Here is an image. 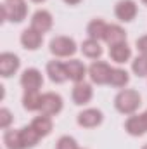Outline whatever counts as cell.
<instances>
[{
    "label": "cell",
    "mask_w": 147,
    "mask_h": 149,
    "mask_svg": "<svg viewBox=\"0 0 147 149\" xmlns=\"http://www.w3.org/2000/svg\"><path fill=\"white\" fill-rule=\"evenodd\" d=\"M142 106V95L135 88H121L114 97V109L121 114H135Z\"/></svg>",
    "instance_id": "6da1fadb"
},
{
    "label": "cell",
    "mask_w": 147,
    "mask_h": 149,
    "mask_svg": "<svg viewBox=\"0 0 147 149\" xmlns=\"http://www.w3.org/2000/svg\"><path fill=\"white\" fill-rule=\"evenodd\" d=\"M49 50L57 59H69L78 52V43L73 37L57 35L49 42Z\"/></svg>",
    "instance_id": "7a4b0ae2"
},
{
    "label": "cell",
    "mask_w": 147,
    "mask_h": 149,
    "mask_svg": "<svg viewBox=\"0 0 147 149\" xmlns=\"http://www.w3.org/2000/svg\"><path fill=\"white\" fill-rule=\"evenodd\" d=\"M28 16V3L24 0H14V2H3L2 3V19L19 24Z\"/></svg>",
    "instance_id": "3957f363"
},
{
    "label": "cell",
    "mask_w": 147,
    "mask_h": 149,
    "mask_svg": "<svg viewBox=\"0 0 147 149\" xmlns=\"http://www.w3.org/2000/svg\"><path fill=\"white\" fill-rule=\"evenodd\" d=\"M111 71L112 66L106 61H92V64L88 66V78L90 83L94 85H109V78H111Z\"/></svg>",
    "instance_id": "277c9868"
},
{
    "label": "cell",
    "mask_w": 147,
    "mask_h": 149,
    "mask_svg": "<svg viewBox=\"0 0 147 149\" xmlns=\"http://www.w3.org/2000/svg\"><path fill=\"white\" fill-rule=\"evenodd\" d=\"M64 109V99L57 92H45L42 94V108L40 113L47 116H57Z\"/></svg>",
    "instance_id": "5b68a950"
},
{
    "label": "cell",
    "mask_w": 147,
    "mask_h": 149,
    "mask_svg": "<svg viewBox=\"0 0 147 149\" xmlns=\"http://www.w3.org/2000/svg\"><path fill=\"white\" fill-rule=\"evenodd\" d=\"M104 121V113L99 108H85L76 114V123L81 128H97Z\"/></svg>",
    "instance_id": "8992f818"
},
{
    "label": "cell",
    "mask_w": 147,
    "mask_h": 149,
    "mask_svg": "<svg viewBox=\"0 0 147 149\" xmlns=\"http://www.w3.org/2000/svg\"><path fill=\"white\" fill-rule=\"evenodd\" d=\"M139 14V5L135 0H118L114 5V16L119 23H132Z\"/></svg>",
    "instance_id": "52a82bcc"
},
{
    "label": "cell",
    "mask_w": 147,
    "mask_h": 149,
    "mask_svg": "<svg viewBox=\"0 0 147 149\" xmlns=\"http://www.w3.org/2000/svg\"><path fill=\"white\" fill-rule=\"evenodd\" d=\"M30 26L33 30H37L38 33H42V35L49 33L52 30V26H54V16H52V12L47 10V9H38V10H35L31 14Z\"/></svg>",
    "instance_id": "ba28073f"
},
{
    "label": "cell",
    "mask_w": 147,
    "mask_h": 149,
    "mask_svg": "<svg viewBox=\"0 0 147 149\" xmlns=\"http://www.w3.org/2000/svg\"><path fill=\"white\" fill-rule=\"evenodd\" d=\"M71 99L76 106H87L94 99V83H88V81L74 83L71 90Z\"/></svg>",
    "instance_id": "9c48e42d"
},
{
    "label": "cell",
    "mask_w": 147,
    "mask_h": 149,
    "mask_svg": "<svg viewBox=\"0 0 147 149\" xmlns=\"http://www.w3.org/2000/svg\"><path fill=\"white\" fill-rule=\"evenodd\" d=\"M21 68V59L14 52H2L0 54V76L2 78H10L16 74Z\"/></svg>",
    "instance_id": "30bf717a"
},
{
    "label": "cell",
    "mask_w": 147,
    "mask_h": 149,
    "mask_svg": "<svg viewBox=\"0 0 147 149\" xmlns=\"http://www.w3.org/2000/svg\"><path fill=\"white\" fill-rule=\"evenodd\" d=\"M19 83L24 90H40L43 87V74L37 68H26L19 76Z\"/></svg>",
    "instance_id": "8fae6325"
},
{
    "label": "cell",
    "mask_w": 147,
    "mask_h": 149,
    "mask_svg": "<svg viewBox=\"0 0 147 149\" xmlns=\"http://www.w3.org/2000/svg\"><path fill=\"white\" fill-rule=\"evenodd\" d=\"M45 73L49 76V80L55 85H61L64 81H68V73H66V64L62 61H57V59H52L47 63L45 66Z\"/></svg>",
    "instance_id": "7c38bea8"
},
{
    "label": "cell",
    "mask_w": 147,
    "mask_h": 149,
    "mask_svg": "<svg viewBox=\"0 0 147 149\" xmlns=\"http://www.w3.org/2000/svg\"><path fill=\"white\" fill-rule=\"evenodd\" d=\"M64 64H66L68 80L73 81V83L85 81V76H88V68H87L85 63L80 61V59H69V61H66Z\"/></svg>",
    "instance_id": "4fadbf2b"
},
{
    "label": "cell",
    "mask_w": 147,
    "mask_h": 149,
    "mask_svg": "<svg viewBox=\"0 0 147 149\" xmlns=\"http://www.w3.org/2000/svg\"><path fill=\"white\" fill-rule=\"evenodd\" d=\"M125 132L132 137H144L147 134V125L142 114H130L125 121Z\"/></svg>",
    "instance_id": "5bb4252c"
},
{
    "label": "cell",
    "mask_w": 147,
    "mask_h": 149,
    "mask_svg": "<svg viewBox=\"0 0 147 149\" xmlns=\"http://www.w3.org/2000/svg\"><path fill=\"white\" fill-rule=\"evenodd\" d=\"M19 42H21V45H23V49H26V50H38L40 47H42V43H43V35L42 33H38L37 30H33L31 26L30 28H26V30H23L21 31V37H19Z\"/></svg>",
    "instance_id": "9a60e30c"
},
{
    "label": "cell",
    "mask_w": 147,
    "mask_h": 149,
    "mask_svg": "<svg viewBox=\"0 0 147 149\" xmlns=\"http://www.w3.org/2000/svg\"><path fill=\"white\" fill-rule=\"evenodd\" d=\"M109 59L116 64H126L128 61H132V47L126 42L109 45Z\"/></svg>",
    "instance_id": "2e32d148"
},
{
    "label": "cell",
    "mask_w": 147,
    "mask_h": 149,
    "mask_svg": "<svg viewBox=\"0 0 147 149\" xmlns=\"http://www.w3.org/2000/svg\"><path fill=\"white\" fill-rule=\"evenodd\" d=\"M80 50L81 54L87 57V59H92V61H97L102 57L104 54V49H102V43L99 40H94V38H87L81 42L80 45Z\"/></svg>",
    "instance_id": "e0dca14e"
},
{
    "label": "cell",
    "mask_w": 147,
    "mask_h": 149,
    "mask_svg": "<svg viewBox=\"0 0 147 149\" xmlns=\"http://www.w3.org/2000/svg\"><path fill=\"white\" fill-rule=\"evenodd\" d=\"M107 26H109V23H106L102 17H94L87 24V37L99 40V42H104L106 33H107Z\"/></svg>",
    "instance_id": "ac0fdd59"
},
{
    "label": "cell",
    "mask_w": 147,
    "mask_h": 149,
    "mask_svg": "<svg viewBox=\"0 0 147 149\" xmlns=\"http://www.w3.org/2000/svg\"><path fill=\"white\" fill-rule=\"evenodd\" d=\"M30 125L35 128V132H37L42 139H43V137H49V135L52 134V130H54L52 116H47V114H42V113L31 120V123H30Z\"/></svg>",
    "instance_id": "d6986e66"
},
{
    "label": "cell",
    "mask_w": 147,
    "mask_h": 149,
    "mask_svg": "<svg viewBox=\"0 0 147 149\" xmlns=\"http://www.w3.org/2000/svg\"><path fill=\"white\" fill-rule=\"evenodd\" d=\"M21 102H23L24 111L40 113V108H42V94H40V90H24Z\"/></svg>",
    "instance_id": "ffe728a7"
},
{
    "label": "cell",
    "mask_w": 147,
    "mask_h": 149,
    "mask_svg": "<svg viewBox=\"0 0 147 149\" xmlns=\"http://www.w3.org/2000/svg\"><path fill=\"white\" fill-rule=\"evenodd\" d=\"M3 146L5 149H24L23 144V139H21V132L19 128H9V130H3Z\"/></svg>",
    "instance_id": "44dd1931"
},
{
    "label": "cell",
    "mask_w": 147,
    "mask_h": 149,
    "mask_svg": "<svg viewBox=\"0 0 147 149\" xmlns=\"http://www.w3.org/2000/svg\"><path fill=\"white\" fill-rule=\"evenodd\" d=\"M126 30L121 26V24H109L107 26V33L104 42L107 45H116V43H121V42H126Z\"/></svg>",
    "instance_id": "7402d4cb"
},
{
    "label": "cell",
    "mask_w": 147,
    "mask_h": 149,
    "mask_svg": "<svg viewBox=\"0 0 147 149\" xmlns=\"http://www.w3.org/2000/svg\"><path fill=\"white\" fill-rule=\"evenodd\" d=\"M130 83V73L125 68H112L111 71V78H109V85L114 88H126V85Z\"/></svg>",
    "instance_id": "603a6c76"
},
{
    "label": "cell",
    "mask_w": 147,
    "mask_h": 149,
    "mask_svg": "<svg viewBox=\"0 0 147 149\" xmlns=\"http://www.w3.org/2000/svg\"><path fill=\"white\" fill-rule=\"evenodd\" d=\"M21 132V139H23V144H24V149H33L38 142L42 141V137L35 132V128L31 125H24L19 128Z\"/></svg>",
    "instance_id": "cb8c5ba5"
},
{
    "label": "cell",
    "mask_w": 147,
    "mask_h": 149,
    "mask_svg": "<svg viewBox=\"0 0 147 149\" xmlns=\"http://www.w3.org/2000/svg\"><path fill=\"white\" fill-rule=\"evenodd\" d=\"M132 73L139 78H147V56L139 54L132 59Z\"/></svg>",
    "instance_id": "d4e9b609"
},
{
    "label": "cell",
    "mask_w": 147,
    "mask_h": 149,
    "mask_svg": "<svg viewBox=\"0 0 147 149\" xmlns=\"http://www.w3.org/2000/svg\"><path fill=\"white\" fill-rule=\"evenodd\" d=\"M55 149H80L76 139L71 135H61L55 142Z\"/></svg>",
    "instance_id": "484cf974"
},
{
    "label": "cell",
    "mask_w": 147,
    "mask_h": 149,
    "mask_svg": "<svg viewBox=\"0 0 147 149\" xmlns=\"http://www.w3.org/2000/svg\"><path fill=\"white\" fill-rule=\"evenodd\" d=\"M12 123H14V114L10 113L9 108H2L0 109V128L2 130H9Z\"/></svg>",
    "instance_id": "4316f807"
},
{
    "label": "cell",
    "mask_w": 147,
    "mask_h": 149,
    "mask_svg": "<svg viewBox=\"0 0 147 149\" xmlns=\"http://www.w3.org/2000/svg\"><path fill=\"white\" fill-rule=\"evenodd\" d=\"M135 47H137V52L139 54H144L147 56V35H142L135 40Z\"/></svg>",
    "instance_id": "83f0119b"
},
{
    "label": "cell",
    "mask_w": 147,
    "mask_h": 149,
    "mask_svg": "<svg viewBox=\"0 0 147 149\" xmlns=\"http://www.w3.org/2000/svg\"><path fill=\"white\" fill-rule=\"evenodd\" d=\"M66 5H78V3H81L83 0H62Z\"/></svg>",
    "instance_id": "f1b7e54d"
},
{
    "label": "cell",
    "mask_w": 147,
    "mask_h": 149,
    "mask_svg": "<svg viewBox=\"0 0 147 149\" xmlns=\"http://www.w3.org/2000/svg\"><path fill=\"white\" fill-rule=\"evenodd\" d=\"M140 114H142V118H144V121H146V125H147V109L144 113H140Z\"/></svg>",
    "instance_id": "f546056e"
},
{
    "label": "cell",
    "mask_w": 147,
    "mask_h": 149,
    "mask_svg": "<svg viewBox=\"0 0 147 149\" xmlns=\"http://www.w3.org/2000/svg\"><path fill=\"white\" fill-rule=\"evenodd\" d=\"M30 2H33V3H45L47 0H30Z\"/></svg>",
    "instance_id": "4dcf8cb0"
},
{
    "label": "cell",
    "mask_w": 147,
    "mask_h": 149,
    "mask_svg": "<svg viewBox=\"0 0 147 149\" xmlns=\"http://www.w3.org/2000/svg\"><path fill=\"white\" fill-rule=\"evenodd\" d=\"M140 2H142V3H144V5H147V0H140Z\"/></svg>",
    "instance_id": "1f68e13d"
},
{
    "label": "cell",
    "mask_w": 147,
    "mask_h": 149,
    "mask_svg": "<svg viewBox=\"0 0 147 149\" xmlns=\"http://www.w3.org/2000/svg\"><path fill=\"white\" fill-rule=\"evenodd\" d=\"M140 149H147V144H144V146H142V148H140Z\"/></svg>",
    "instance_id": "d6a6232c"
},
{
    "label": "cell",
    "mask_w": 147,
    "mask_h": 149,
    "mask_svg": "<svg viewBox=\"0 0 147 149\" xmlns=\"http://www.w3.org/2000/svg\"><path fill=\"white\" fill-rule=\"evenodd\" d=\"M5 2H14V0H5Z\"/></svg>",
    "instance_id": "836d02e7"
},
{
    "label": "cell",
    "mask_w": 147,
    "mask_h": 149,
    "mask_svg": "<svg viewBox=\"0 0 147 149\" xmlns=\"http://www.w3.org/2000/svg\"><path fill=\"white\" fill-rule=\"evenodd\" d=\"M80 149H81V148H80ZM83 149H85V148H83Z\"/></svg>",
    "instance_id": "e575fe53"
}]
</instances>
